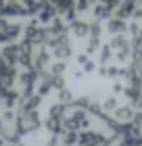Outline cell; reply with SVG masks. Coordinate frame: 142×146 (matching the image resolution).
I'll list each match as a JSON object with an SVG mask.
<instances>
[{
    "label": "cell",
    "mask_w": 142,
    "mask_h": 146,
    "mask_svg": "<svg viewBox=\"0 0 142 146\" xmlns=\"http://www.w3.org/2000/svg\"><path fill=\"white\" fill-rule=\"evenodd\" d=\"M71 29H73V34H75L77 38H82V36H86L88 31H90V23H84V21H73V23H71Z\"/></svg>",
    "instance_id": "1"
},
{
    "label": "cell",
    "mask_w": 142,
    "mask_h": 146,
    "mask_svg": "<svg viewBox=\"0 0 142 146\" xmlns=\"http://www.w3.org/2000/svg\"><path fill=\"white\" fill-rule=\"evenodd\" d=\"M107 29H109L111 34H119V31L125 29V21L123 19H111V21L107 23Z\"/></svg>",
    "instance_id": "2"
},
{
    "label": "cell",
    "mask_w": 142,
    "mask_h": 146,
    "mask_svg": "<svg viewBox=\"0 0 142 146\" xmlns=\"http://www.w3.org/2000/svg\"><path fill=\"white\" fill-rule=\"evenodd\" d=\"M119 119H130L132 115H134V111L132 109H127V107H123V109H117V113H115Z\"/></svg>",
    "instance_id": "3"
},
{
    "label": "cell",
    "mask_w": 142,
    "mask_h": 146,
    "mask_svg": "<svg viewBox=\"0 0 142 146\" xmlns=\"http://www.w3.org/2000/svg\"><path fill=\"white\" fill-rule=\"evenodd\" d=\"M115 107H117V100H115V98H109V100L103 102V111H115Z\"/></svg>",
    "instance_id": "4"
},
{
    "label": "cell",
    "mask_w": 142,
    "mask_h": 146,
    "mask_svg": "<svg viewBox=\"0 0 142 146\" xmlns=\"http://www.w3.org/2000/svg\"><path fill=\"white\" fill-rule=\"evenodd\" d=\"M109 58H111V46H105V48L100 50V63L109 61Z\"/></svg>",
    "instance_id": "5"
},
{
    "label": "cell",
    "mask_w": 142,
    "mask_h": 146,
    "mask_svg": "<svg viewBox=\"0 0 142 146\" xmlns=\"http://www.w3.org/2000/svg\"><path fill=\"white\" fill-rule=\"evenodd\" d=\"M77 142V134H73V131H71V134H65V144L67 146H69V144H75Z\"/></svg>",
    "instance_id": "6"
}]
</instances>
